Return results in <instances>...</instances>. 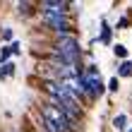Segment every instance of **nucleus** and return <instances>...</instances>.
I'll list each match as a JSON object with an SVG mask.
<instances>
[{
    "label": "nucleus",
    "mask_w": 132,
    "mask_h": 132,
    "mask_svg": "<svg viewBox=\"0 0 132 132\" xmlns=\"http://www.w3.org/2000/svg\"><path fill=\"white\" fill-rule=\"evenodd\" d=\"M108 89H111V91H115V89H118V79H111V84H108Z\"/></svg>",
    "instance_id": "9b49d317"
},
{
    "label": "nucleus",
    "mask_w": 132,
    "mask_h": 132,
    "mask_svg": "<svg viewBox=\"0 0 132 132\" xmlns=\"http://www.w3.org/2000/svg\"><path fill=\"white\" fill-rule=\"evenodd\" d=\"M43 89L48 91L53 98H55V106L67 115V120H70V122H77V120L82 118V111H79V103H77V98L70 94V91H65L58 82H46V84H43Z\"/></svg>",
    "instance_id": "f257e3e1"
},
{
    "label": "nucleus",
    "mask_w": 132,
    "mask_h": 132,
    "mask_svg": "<svg viewBox=\"0 0 132 132\" xmlns=\"http://www.w3.org/2000/svg\"><path fill=\"white\" fill-rule=\"evenodd\" d=\"M58 53L63 55V60H65L70 67H75L77 63H79V55H82L77 38L70 36V34H60L58 36Z\"/></svg>",
    "instance_id": "20e7f679"
},
{
    "label": "nucleus",
    "mask_w": 132,
    "mask_h": 132,
    "mask_svg": "<svg viewBox=\"0 0 132 132\" xmlns=\"http://www.w3.org/2000/svg\"><path fill=\"white\" fill-rule=\"evenodd\" d=\"M82 84H84V91H87V94H91V96H101V94H103V89H106V84H103V79H101L98 70H96L94 65L84 72Z\"/></svg>",
    "instance_id": "39448f33"
},
{
    "label": "nucleus",
    "mask_w": 132,
    "mask_h": 132,
    "mask_svg": "<svg viewBox=\"0 0 132 132\" xmlns=\"http://www.w3.org/2000/svg\"><path fill=\"white\" fill-rule=\"evenodd\" d=\"M115 55H118V58H125L127 55V48H125V46H115Z\"/></svg>",
    "instance_id": "9d476101"
},
{
    "label": "nucleus",
    "mask_w": 132,
    "mask_h": 132,
    "mask_svg": "<svg viewBox=\"0 0 132 132\" xmlns=\"http://www.w3.org/2000/svg\"><path fill=\"white\" fill-rule=\"evenodd\" d=\"M125 122H127V118H125V115H118V118L113 120V125L118 127V130H122V127H125Z\"/></svg>",
    "instance_id": "6e6552de"
},
{
    "label": "nucleus",
    "mask_w": 132,
    "mask_h": 132,
    "mask_svg": "<svg viewBox=\"0 0 132 132\" xmlns=\"http://www.w3.org/2000/svg\"><path fill=\"white\" fill-rule=\"evenodd\" d=\"M43 17L46 22L53 27V29H58L60 34H67V17H65V3H43Z\"/></svg>",
    "instance_id": "7ed1b4c3"
},
{
    "label": "nucleus",
    "mask_w": 132,
    "mask_h": 132,
    "mask_svg": "<svg viewBox=\"0 0 132 132\" xmlns=\"http://www.w3.org/2000/svg\"><path fill=\"white\" fill-rule=\"evenodd\" d=\"M130 132H132V130H130Z\"/></svg>",
    "instance_id": "f8f14e48"
},
{
    "label": "nucleus",
    "mask_w": 132,
    "mask_h": 132,
    "mask_svg": "<svg viewBox=\"0 0 132 132\" xmlns=\"http://www.w3.org/2000/svg\"><path fill=\"white\" fill-rule=\"evenodd\" d=\"M41 118H43L46 132H70V127H72L67 115L55 103H41Z\"/></svg>",
    "instance_id": "f03ea898"
},
{
    "label": "nucleus",
    "mask_w": 132,
    "mask_h": 132,
    "mask_svg": "<svg viewBox=\"0 0 132 132\" xmlns=\"http://www.w3.org/2000/svg\"><path fill=\"white\" fill-rule=\"evenodd\" d=\"M12 72H14V65H12V63H5V65H3V70H0V77L5 79V77H10Z\"/></svg>",
    "instance_id": "0eeeda50"
},
{
    "label": "nucleus",
    "mask_w": 132,
    "mask_h": 132,
    "mask_svg": "<svg viewBox=\"0 0 132 132\" xmlns=\"http://www.w3.org/2000/svg\"><path fill=\"white\" fill-rule=\"evenodd\" d=\"M118 75H120V77H130V75H132V63H130V60L118 67Z\"/></svg>",
    "instance_id": "423d86ee"
},
{
    "label": "nucleus",
    "mask_w": 132,
    "mask_h": 132,
    "mask_svg": "<svg viewBox=\"0 0 132 132\" xmlns=\"http://www.w3.org/2000/svg\"><path fill=\"white\" fill-rule=\"evenodd\" d=\"M101 41H103V43L111 41V27H106V24H103V34H101Z\"/></svg>",
    "instance_id": "1a4fd4ad"
}]
</instances>
